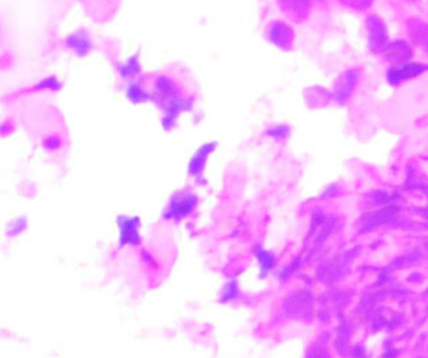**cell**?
Wrapping results in <instances>:
<instances>
[{
	"label": "cell",
	"mask_w": 428,
	"mask_h": 358,
	"mask_svg": "<svg viewBox=\"0 0 428 358\" xmlns=\"http://www.w3.org/2000/svg\"><path fill=\"white\" fill-rule=\"evenodd\" d=\"M200 203L198 196L189 188L180 189L175 191L167 206L165 208L164 220L179 223L191 217Z\"/></svg>",
	"instance_id": "cell-1"
},
{
	"label": "cell",
	"mask_w": 428,
	"mask_h": 358,
	"mask_svg": "<svg viewBox=\"0 0 428 358\" xmlns=\"http://www.w3.org/2000/svg\"><path fill=\"white\" fill-rule=\"evenodd\" d=\"M182 97L180 86L171 77L160 75L155 79L153 90H152V100L161 109H164L174 99Z\"/></svg>",
	"instance_id": "cell-2"
},
{
	"label": "cell",
	"mask_w": 428,
	"mask_h": 358,
	"mask_svg": "<svg viewBox=\"0 0 428 358\" xmlns=\"http://www.w3.org/2000/svg\"><path fill=\"white\" fill-rule=\"evenodd\" d=\"M140 218L138 216L120 215L118 217V227H119L120 248L124 247H138L142 243V238L139 234L140 229Z\"/></svg>",
	"instance_id": "cell-3"
},
{
	"label": "cell",
	"mask_w": 428,
	"mask_h": 358,
	"mask_svg": "<svg viewBox=\"0 0 428 358\" xmlns=\"http://www.w3.org/2000/svg\"><path fill=\"white\" fill-rule=\"evenodd\" d=\"M192 107H193V99L191 97H179V98L174 99L173 102H170L162 109L164 116L161 120V125L164 127V130L166 131L173 130L180 115L184 112H189Z\"/></svg>",
	"instance_id": "cell-4"
},
{
	"label": "cell",
	"mask_w": 428,
	"mask_h": 358,
	"mask_svg": "<svg viewBox=\"0 0 428 358\" xmlns=\"http://www.w3.org/2000/svg\"><path fill=\"white\" fill-rule=\"evenodd\" d=\"M216 142H210L205 143L202 147H200L196 153L193 154V157L188 164V173L191 178H194L198 182H201V179L203 176V171L206 167V162L209 160L210 156L215 152L216 149Z\"/></svg>",
	"instance_id": "cell-5"
},
{
	"label": "cell",
	"mask_w": 428,
	"mask_h": 358,
	"mask_svg": "<svg viewBox=\"0 0 428 358\" xmlns=\"http://www.w3.org/2000/svg\"><path fill=\"white\" fill-rule=\"evenodd\" d=\"M366 28L369 34V46L374 53L384 49L387 41V28L382 19L378 17L368 18Z\"/></svg>",
	"instance_id": "cell-6"
},
{
	"label": "cell",
	"mask_w": 428,
	"mask_h": 358,
	"mask_svg": "<svg viewBox=\"0 0 428 358\" xmlns=\"http://www.w3.org/2000/svg\"><path fill=\"white\" fill-rule=\"evenodd\" d=\"M428 66L420 63H405L402 66H396L387 72V79L392 85H398L401 81L416 77L420 73L427 71Z\"/></svg>",
	"instance_id": "cell-7"
},
{
	"label": "cell",
	"mask_w": 428,
	"mask_h": 358,
	"mask_svg": "<svg viewBox=\"0 0 428 358\" xmlns=\"http://www.w3.org/2000/svg\"><path fill=\"white\" fill-rule=\"evenodd\" d=\"M66 46L73 50L77 57H85L91 53L93 49V40L85 31L79 30L66 37Z\"/></svg>",
	"instance_id": "cell-8"
},
{
	"label": "cell",
	"mask_w": 428,
	"mask_h": 358,
	"mask_svg": "<svg viewBox=\"0 0 428 358\" xmlns=\"http://www.w3.org/2000/svg\"><path fill=\"white\" fill-rule=\"evenodd\" d=\"M269 37L273 44L279 46L281 49H290L293 41V31L291 27L284 22H274L269 30Z\"/></svg>",
	"instance_id": "cell-9"
},
{
	"label": "cell",
	"mask_w": 428,
	"mask_h": 358,
	"mask_svg": "<svg viewBox=\"0 0 428 358\" xmlns=\"http://www.w3.org/2000/svg\"><path fill=\"white\" fill-rule=\"evenodd\" d=\"M383 52H384L386 58L392 63H395L396 66H402L411 58V49L409 45L402 40H398L387 45L383 49Z\"/></svg>",
	"instance_id": "cell-10"
},
{
	"label": "cell",
	"mask_w": 428,
	"mask_h": 358,
	"mask_svg": "<svg viewBox=\"0 0 428 358\" xmlns=\"http://www.w3.org/2000/svg\"><path fill=\"white\" fill-rule=\"evenodd\" d=\"M410 39L418 45L422 50L428 53V25L420 19H411L408 23Z\"/></svg>",
	"instance_id": "cell-11"
},
{
	"label": "cell",
	"mask_w": 428,
	"mask_h": 358,
	"mask_svg": "<svg viewBox=\"0 0 428 358\" xmlns=\"http://www.w3.org/2000/svg\"><path fill=\"white\" fill-rule=\"evenodd\" d=\"M127 98L133 104H143L148 100H152V93L143 88L138 81H129L127 85Z\"/></svg>",
	"instance_id": "cell-12"
},
{
	"label": "cell",
	"mask_w": 428,
	"mask_h": 358,
	"mask_svg": "<svg viewBox=\"0 0 428 358\" xmlns=\"http://www.w3.org/2000/svg\"><path fill=\"white\" fill-rule=\"evenodd\" d=\"M118 72L121 79L127 81H133L138 75H140V62H139L138 54L129 57L125 62L119 64Z\"/></svg>",
	"instance_id": "cell-13"
},
{
	"label": "cell",
	"mask_w": 428,
	"mask_h": 358,
	"mask_svg": "<svg viewBox=\"0 0 428 358\" xmlns=\"http://www.w3.org/2000/svg\"><path fill=\"white\" fill-rule=\"evenodd\" d=\"M359 73L356 71H348L346 75L342 77V81L338 84L337 90H336V99L339 103L346 102L351 90L354 89L356 81H357Z\"/></svg>",
	"instance_id": "cell-14"
},
{
	"label": "cell",
	"mask_w": 428,
	"mask_h": 358,
	"mask_svg": "<svg viewBox=\"0 0 428 358\" xmlns=\"http://www.w3.org/2000/svg\"><path fill=\"white\" fill-rule=\"evenodd\" d=\"M282 8L292 17H305L309 12L311 0H281Z\"/></svg>",
	"instance_id": "cell-15"
},
{
	"label": "cell",
	"mask_w": 428,
	"mask_h": 358,
	"mask_svg": "<svg viewBox=\"0 0 428 358\" xmlns=\"http://www.w3.org/2000/svg\"><path fill=\"white\" fill-rule=\"evenodd\" d=\"M254 254H255L256 260L260 265V270H261V274L260 276L264 279L275 266V257H274L272 252L266 251L263 247H255L254 249Z\"/></svg>",
	"instance_id": "cell-16"
},
{
	"label": "cell",
	"mask_w": 428,
	"mask_h": 358,
	"mask_svg": "<svg viewBox=\"0 0 428 358\" xmlns=\"http://www.w3.org/2000/svg\"><path fill=\"white\" fill-rule=\"evenodd\" d=\"M238 294H239V287H238L237 280H230L225 284V287L223 288L219 302L223 305L230 303L237 298Z\"/></svg>",
	"instance_id": "cell-17"
},
{
	"label": "cell",
	"mask_w": 428,
	"mask_h": 358,
	"mask_svg": "<svg viewBox=\"0 0 428 358\" xmlns=\"http://www.w3.org/2000/svg\"><path fill=\"white\" fill-rule=\"evenodd\" d=\"M26 229H28V220H26V217L21 216V217L10 223L7 233L13 238V236H19V234L24 233Z\"/></svg>",
	"instance_id": "cell-18"
},
{
	"label": "cell",
	"mask_w": 428,
	"mask_h": 358,
	"mask_svg": "<svg viewBox=\"0 0 428 358\" xmlns=\"http://www.w3.org/2000/svg\"><path fill=\"white\" fill-rule=\"evenodd\" d=\"M35 90H59L61 89V82L58 79H55L53 76L46 77L44 80L40 81L37 86L34 88Z\"/></svg>",
	"instance_id": "cell-19"
},
{
	"label": "cell",
	"mask_w": 428,
	"mask_h": 358,
	"mask_svg": "<svg viewBox=\"0 0 428 358\" xmlns=\"http://www.w3.org/2000/svg\"><path fill=\"white\" fill-rule=\"evenodd\" d=\"M268 135L274 139H284L290 135V127L286 125L274 126L273 129L268 130Z\"/></svg>",
	"instance_id": "cell-20"
},
{
	"label": "cell",
	"mask_w": 428,
	"mask_h": 358,
	"mask_svg": "<svg viewBox=\"0 0 428 358\" xmlns=\"http://www.w3.org/2000/svg\"><path fill=\"white\" fill-rule=\"evenodd\" d=\"M372 1L373 0H339L341 4L353 9L368 8L372 4Z\"/></svg>",
	"instance_id": "cell-21"
},
{
	"label": "cell",
	"mask_w": 428,
	"mask_h": 358,
	"mask_svg": "<svg viewBox=\"0 0 428 358\" xmlns=\"http://www.w3.org/2000/svg\"><path fill=\"white\" fill-rule=\"evenodd\" d=\"M44 145H46V149L55 151V149H58L61 147V140L57 136H50L44 142Z\"/></svg>",
	"instance_id": "cell-22"
}]
</instances>
